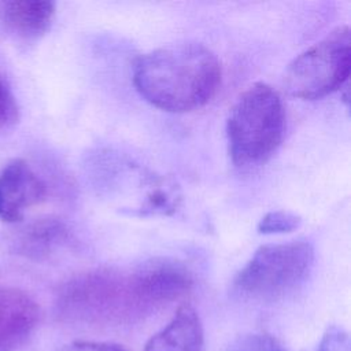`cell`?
<instances>
[{"label":"cell","mask_w":351,"mask_h":351,"mask_svg":"<svg viewBox=\"0 0 351 351\" xmlns=\"http://www.w3.org/2000/svg\"><path fill=\"white\" fill-rule=\"evenodd\" d=\"M193 285L191 271L173 259H152L132 271L95 269L75 274L56 293V314L71 324H133L180 300Z\"/></svg>","instance_id":"cell-1"},{"label":"cell","mask_w":351,"mask_h":351,"mask_svg":"<svg viewBox=\"0 0 351 351\" xmlns=\"http://www.w3.org/2000/svg\"><path fill=\"white\" fill-rule=\"evenodd\" d=\"M222 69L217 55L199 43L167 44L141 55L133 69L137 92L152 106L186 112L217 93Z\"/></svg>","instance_id":"cell-2"},{"label":"cell","mask_w":351,"mask_h":351,"mask_svg":"<svg viewBox=\"0 0 351 351\" xmlns=\"http://www.w3.org/2000/svg\"><path fill=\"white\" fill-rule=\"evenodd\" d=\"M285 110L280 93L265 82L248 86L234 101L226 121L229 155L236 166L263 165L280 147Z\"/></svg>","instance_id":"cell-3"},{"label":"cell","mask_w":351,"mask_h":351,"mask_svg":"<svg viewBox=\"0 0 351 351\" xmlns=\"http://www.w3.org/2000/svg\"><path fill=\"white\" fill-rule=\"evenodd\" d=\"M314 265V248L307 241H288L259 247L234 278L240 296L255 302H274L293 292Z\"/></svg>","instance_id":"cell-4"},{"label":"cell","mask_w":351,"mask_h":351,"mask_svg":"<svg viewBox=\"0 0 351 351\" xmlns=\"http://www.w3.org/2000/svg\"><path fill=\"white\" fill-rule=\"evenodd\" d=\"M350 34L347 25L337 26L298 55L288 64L284 75L288 93L299 99L315 100L341 89L350 75Z\"/></svg>","instance_id":"cell-5"},{"label":"cell","mask_w":351,"mask_h":351,"mask_svg":"<svg viewBox=\"0 0 351 351\" xmlns=\"http://www.w3.org/2000/svg\"><path fill=\"white\" fill-rule=\"evenodd\" d=\"M47 186L22 159H14L0 169V219L19 222L27 208L45 199Z\"/></svg>","instance_id":"cell-6"},{"label":"cell","mask_w":351,"mask_h":351,"mask_svg":"<svg viewBox=\"0 0 351 351\" xmlns=\"http://www.w3.org/2000/svg\"><path fill=\"white\" fill-rule=\"evenodd\" d=\"M40 321V307L22 289L0 287V351H16Z\"/></svg>","instance_id":"cell-7"},{"label":"cell","mask_w":351,"mask_h":351,"mask_svg":"<svg viewBox=\"0 0 351 351\" xmlns=\"http://www.w3.org/2000/svg\"><path fill=\"white\" fill-rule=\"evenodd\" d=\"M55 4L47 0H3L0 1V23L22 40H37L51 27Z\"/></svg>","instance_id":"cell-8"},{"label":"cell","mask_w":351,"mask_h":351,"mask_svg":"<svg viewBox=\"0 0 351 351\" xmlns=\"http://www.w3.org/2000/svg\"><path fill=\"white\" fill-rule=\"evenodd\" d=\"M71 240L67 225L55 217L38 218L16 233L12 244L18 254L30 259H47Z\"/></svg>","instance_id":"cell-9"},{"label":"cell","mask_w":351,"mask_h":351,"mask_svg":"<svg viewBox=\"0 0 351 351\" xmlns=\"http://www.w3.org/2000/svg\"><path fill=\"white\" fill-rule=\"evenodd\" d=\"M144 351H204V333L196 310L182 304L171 321L145 344Z\"/></svg>","instance_id":"cell-10"},{"label":"cell","mask_w":351,"mask_h":351,"mask_svg":"<svg viewBox=\"0 0 351 351\" xmlns=\"http://www.w3.org/2000/svg\"><path fill=\"white\" fill-rule=\"evenodd\" d=\"M178 200L180 196L177 188L159 181L145 195L143 203L138 206V208H136V211L138 215H169L177 208Z\"/></svg>","instance_id":"cell-11"},{"label":"cell","mask_w":351,"mask_h":351,"mask_svg":"<svg viewBox=\"0 0 351 351\" xmlns=\"http://www.w3.org/2000/svg\"><path fill=\"white\" fill-rule=\"evenodd\" d=\"M302 223V218L295 213L276 210L267 213L258 223V232L263 234L288 233L296 230Z\"/></svg>","instance_id":"cell-12"},{"label":"cell","mask_w":351,"mask_h":351,"mask_svg":"<svg viewBox=\"0 0 351 351\" xmlns=\"http://www.w3.org/2000/svg\"><path fill=\"white\" fill-rule=\"evenodd\" d=\"M19 121V106L7 78L0 73V133L10 130Z\"/></svg>","instance_id":"cell-13"},{"label":"cell","mask_w":351,"mask_h":351,"mask_svg":"<svg viewBox=\"0 0 351 351\" xmlns=\"http://www.w3.org/2000/svg\"><path fill=\"white\" fill-rule=\"evenodd\" d=\"M226 351H285L276 337L267 333H248L234 340Z\"/></svg>","instance_id":"cell-14"},{"label":"cell","mask_w":351,"mask_h":351,"mask_svg":"<svg viewBox=\"0 0 351 351\" xmlns=\"http://www.w3.org/2000/svg\"><path fill=\"white\" fill-rule=\"evenodd\" d=\"M348 333L336 325H332L324 333L319 344L314 351H351Z\"/></svg>","instance_id":"cell-15"},{"label":"cell","mask_w":351,"mask_h":351,"mask_svg":"<svg viewBox=\"0 0 351 351\" xmlns=\"http://www.w3.org/2000/svg\"><path fill=\"white\" fill-rule=\"evenodd\" d=\"M55 351H125L121 346L106 341H73Z\"/></svg>","instance_id":"cell-16"}]
</instances>
